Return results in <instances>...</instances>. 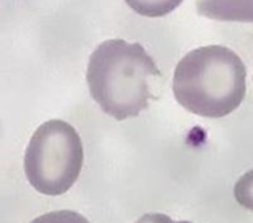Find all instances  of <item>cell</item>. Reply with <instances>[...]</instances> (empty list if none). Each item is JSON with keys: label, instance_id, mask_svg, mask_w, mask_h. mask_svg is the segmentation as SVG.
Returning a JSON list of instances; mask_svg holds the SVG:
<instances>
[{"label": "cell", "instance_id": "obj_1", "mask_svg": "<svg viewBox=\"0 0 253 223\" xmlns=\"http://www.w3.org/2000/svg\"><path fill=\"white\" fill-rule=\"evenodd\" d=\"M155 61L140 44L106 40L91 54L87 83L102 112L117 121L136 117L155 100L154 86L160 79Z\"/></svg>", "mask_w": 253, "mask_h": 223}, {"label": "cell", "instance_id": "obj_2", "mask_svg": "<svg viewBox=\"0 0 253 223\" xmlns=\"http://www.w3.org/2000/svg\"><path fill=\"white\" fill-rule=\"evenodd\" d=\"M247 68L242 58L226 46L192 50L176 66L173 95L188 112L222 118L236 110L246 97Z\"/></svg>", "mask_w": 253, "mask_h": 223}, {"label": "cell", "instance_id": "obj_3", "mask_svg": "<svg viewBox=\"0 0 253 223\" xmlns=\"http://www.w3.org/2000/svg\"><path fill=\"white\" fill-rule=\"evenodd\" d=\"M84 162L82 138L70 124L50 120L42 124L28 144L24 170L29 184L46 196H61L79 178Z\"/></svg>", "mask_w": 253, "mask_h": 223}, {"label": "cell", "instance_id": "obj_4", "mask_svg": "<svg viewBox=\"0 0 253 223\" xmlns=\"http://www.w3.org/2000/svg\"><path fill=\"white\" fill-rule=\"evenodd\" d=\"M198 15L216 21L253 23V0H197Z\"/></svg>", "mask_w": 253, "mask_h": 223}, {"label": "cell", "instance_id": "obj_5", "mask_svg": "<svg viewBox=\"0 0 253 223\" xmlns=\"http://www.w3.org/2000/svg\"><path fill=\"white\" fill-rule=\"evenodd\" d=\"M184 0H125L138 15L146 17H163L173 12Z\"/></svg>", "mask_w": 253, "mask_h": 223}, {"label": "cell", "instance_id": "obj_6", "mask_svg": "<svg viewBox=\"0 0 253 223\" xmlns=\"http://www.w3.org/2000/svg\"><path fill=\"white\" fill-rule=\"evenodd\" d=\"M234 196L239 205L253 212V170L248 171L235 184Z\"/></svg>", "mask_w": 253, "mask_h": 223}, {"label": "cell", "instance_id": "obj_7", "mask_svg": "<svg viewBox=\"0 0 253 223\" xmlns=\"http://www.w3.org/2000/svg\"><path fill=\"white\" fill-rule=\"evenodd\" d=\"M31 223H89L85 217L72 210H57L34 218Z\"/></svg>", "mask_w": 253, "mask_h": 223}, {"label": "cell", "instance_id": "obj_8", "mask_svg": "<svg viewBox=\"0 0 253 223\" xmlns=\"http://www.w3.org/2000/svg\"><path fill=\"white\" fill-rule=\"evenodd\" d=\"M135 223H193L188 221H173L166 214L162 213H152V214H144L140 217Z\"/></svg>", "mask_w": 253, "mask_h": 223}]
</instances>
